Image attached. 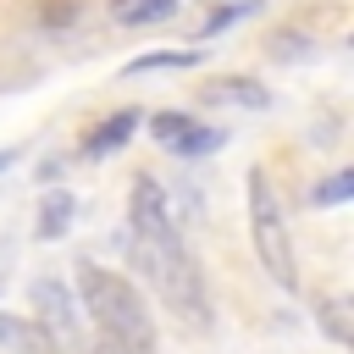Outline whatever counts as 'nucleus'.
<instances>
[{
	"label": "nucleus",
	"instance_id": "f257e3e1",
	"mask_svg": "<svg viewBox=\"0 0 354 354\" xmlns=\"http://www.w3.org/2000/svg\"><path fill=\"white\" fill-rule=\"evenodd\" d=\"M72 282H77V310H88V326H94V354H155L160 348L155 315L122 271L100 260H77Z\"/></svg>",
	"mask_w": 354,
	"mask_h": 354
},
{
	"label": "nucleus",
	"instance_id": "f03ea898",
	"mask_svg": "<svg viewBox=\"0 0 354 354\" xmlns=\"http://www.w3.org/2000/svg\"><path fill=\"white\" fill-rule=\"evenodd\" d=\"M133 266L144 271V282H155L160 304L171 315H183L188 326H210V288H205V266L188 249V238H166V243H133Z\"/></svg>",
	"mask_w": 354,
	"mask_h": 354
},
{
	"label": "nucleus",
	"instance_id": "7ed1b4c3",
	"mask_svg": "<svg viewBox=\"0 0 354 354\" xmlns=\"http://www.w3.org/2000/svg\"><path fill=\"white\" fill-rule=\"evenodd\" d=\"M243 205H249V243H254L260 271L282 293H299L304 288L299 282V254H293V238H288V221H282V205H277V188H271L266 166L243 171Z\"/></svg>",
	"mask_w": 354,
	"mask_h": 354
},
{
	"label": "nucleus",
	"instance_id": "20e7f679",
	"mask_svg": "<svg viewBox=\"0 0 354 354\" xmlns=\"http://www.w3.org/2000/svg\"><path fill=\"white\" fill-rule=\"evenodd\" d=\"M127 238L133 243H166L177 238V221H171V194L155 171H133L127 183Z\"/></svg>",
	"mask_w": 354,
	"mask_h": 354
},
{
	"label": "nucleus",
	"instance_id": "39448f33",
	"mask_svg": "<svg viewBox=\"0 0 354 354\" xmlns=\"http://www.w3.org/2000/svg\"><path fill=\"white\" fill-rule=\"evenodd\" d=\"M28 304H33V321H39L55 343H72V337H77V299L66 293L61 277H33V282H28Z\"/></svg>",
	"mask_w": 354,
	"mask_h": 354
},
{
	"label": "nucleus",
	"instance_id": "423d86ee",
	"mask_svg": "<svg viewBox=\"0 0 354 354\" xmlns=\"http://www.w3.org/2000/svg\"><path fill=\"white\" fill-rule=\"evenodd\" d=\"M138 127H144V111H138V105H116V111H105V116L77 138V155H83V160H111L116 149L133 144Z\"/></svg>",
	"mask_w": 354,
	"mask_h": 354
},
{
	"label": "nucleus",
	"instance_id": "0eeeda50",
	"mask_svg": "<svg viewBox=\"0 0 354 354\" xmlns=\"http://www.w3.org/2000/svg\"><path fill=\"white\" fill-rule=\"evenodd\" d=\"M199 100H205V105H243V111H266V105H271V88H266L260 77H249V72H227V77H210V83L199 88Z\"/></svg>",
	"mask_w": 354,
	"mask_h": 354
},
{
	"label": "nucleus",
	"instance_id": "6e6552de",
	"mask_svg": "<svg viewBox=\"0 0 354 354\" xmlns=\"http://www.w3.org/2000/svg\"><path fill=\"white\" fill-rule=\"evenodd\" d=\"M72 221H77V194L72 188H44L39 216H33V238L39 243H55V238L72 232Z\"/></svg>",
	"mask_w": 354,
	"mask_h": 354
},
{
	"label": "nucleus",
	"instance_id": "1a4fd4ad",
	"mask_svg": "<svg viewBox=\"0 0 354 354\" xmlns=\"http://www.w3.org/2000/svg\"><path fill=\"white\" fill-rule=\"evenodd\" d=\"M183 11V0H105V17L116 28H155V22H171Z\"/></svg>",
	"mask_w": 354,
	"mask_h": 354
},
{
	"label": "nucleus",
	"instance_id": "9d476101",
	"mask_svg": "<svg viewBox=\"0 0 354 354\" xmlns=\"http://www.w3.org/2000/svg\"><path fill=\"white\" fill-rule=\"evenodd\" d=\"M0 348H11V354H61V343L39 321H22V315H0Z\"/></svg>",
	"mask_w": 354,
	"mask_h": 354
},
{
	"label": "nucleus",
	"instance_id": "9b49d317",
	"mask_svg": "<svg viewBox=\"0 0 354 354\" xmlns=\"http://www.w3.org/2000/svg\"><path fill=\"white\" fill-rule=\"evenodd\" d=\"M188 66H205V50L188 44V50H149V55H133L122 66V77H144V72H188Z\"/></svg>",
	"mask_w": 354,
	"mask_h": 354
},
{
	"label": "nucleus",
	"instance_id": "f8f14e48",
	"mask_svg": "<svg viewBox=\"0 0 354 354\" xmlns=\"http://www.w3.org/2000/svg\"><path fill=\"white\" fill-rule=\"evenodd\" d=\"M260 6H266V0H227V6H210V11H205V22L194 28V44L205 50V39H216V33L238 28V22H243V17H254Z\"/></svg>",
	"mask_w": 354,
	"mask_h": 354
},
{
	"label": "nucleus",
	"instance_id": "ddd939ff",
	"mask_svg": "<svg viewBox=\"0 0 354 354\" xmlns=\"http://www.w3.org/2000/svg\"><path fill=\"white\" fill-rule=\"evenodd\" d=\"M260 50H266V61H304V55H315V33H304V28H271Z\"/></svg>",
	"mask_w": 354,
	"mask_h": 354
},
{
	"label": "nucleus",
	"instance_id": "4468645a",
	"mask_svg": "<svg viewBox=\"0 0 354 354\" xmlns=\"http://www.w3.org/2000/svg\"><path fill=\"white\" fill-rule=\"evenodd\" d=\"M216 149H227V127H205V122H194L166 155H177V160H205V155H216Z\"/></svg>",
	"mask_w": 354,
	"mask_h": 354
},
{
	"label": "nucleus",
	"instance_id": "2eb2a0df",
	"mask_svg": "<svg viewBox=\"0 0 354 354\" xmlns=\"http://www.w3.org/2000/svg\"><path fill=\"white\" fill-rule=\"evenodd\" d=\"M348 199H354V171H348V166L326 171V177L304 194V205H310V210H337V205H348Z\"/></svg>",
	"mask_w": 354,
	"mask_h": 354
},
{
	"label": "nucleus",
	"instance_id": "dca6fc26",
	"mask_svg": "<svg viewBox=\"0 0 354 354\" xmlns=\"http://www.w3.org/2000/svg\"><path fill=\"white\" fill-rule=\"evenodd\" d=\"M144 127H149V138H155L160 149H171V144L194 127V111H144Z\"/></svg>",
	"mask_w": 354,
	"mask_h": 354
},
{
	"label": "nucleus",
	"instance_id": "f3484780",
	"mask_svg": "<svg viewBox=\"0 0 354 354\" xmlns=\"http://www.w3.org/2000/svg\"><path fill=\"white\" fill-rule=\"evenodd\" d=\"M77 17H83V0H39V6H33V22H39L44 33L77 28Z\"/></svg>",
	"mask_w": 354,
	"mask_h": 354
},
{
	"label": "nucleus",
	"instance_id": "a211bd4d",
	"mask_svg": "<svg viewBox=\"0 0 354 354\" xmlns=\"http://www.w3.org/2000/svg\"><path fill=\"white\" fill-rule=\"evenodd\" d=\"M315 321H321V332H326L332 343H348V321H343V304H337V299H321V304H315Z\"/></svg>",
	"mask_w": 354,
	"mask_h": 354
},
{
	"label": "nucleus",
	"instance_id": "6ab92c4d",
	"mask_svg": "<svg viewBox=\"0 0 354 354\" xmlns=\"http://www.w3.org/2000/svg\"><path fill=\"white\" fill-rule=\"evenodd\" d=\"M39 188H61V160H39Z\"/></svg>",
	"mask_w": 354,
	"mask_h": 354
},
{
	"label": "nucleus",
	"instance_id": "aec40b11",
	"mask_svg": "<svg viewBox=\"0 0 354 354\" xmlns=\"http://www.w3.org/2000/svg\"><path fill=\"white\" fill-rule=\"evenodd\" d=\"M17 160H22V144H6V149H0V177H6Z\"/></svg>",
	"mask_w": 354,
	"mask_h": 354
},
{
	"label": "nucleus",
	"instance_id": "412c9836",
	"mask_svg": "<svg viewBox=\"0 0 354 354\" xmlns=\"http://www.w3.org/2000/svg\"><path fill=\"white\" fill-rule=\"evenodd\" d=\"M205 6H227V0H205Z\"/></svg>",
	"mask_w": 354,
	"mask_h": 354
}]
</instances>
